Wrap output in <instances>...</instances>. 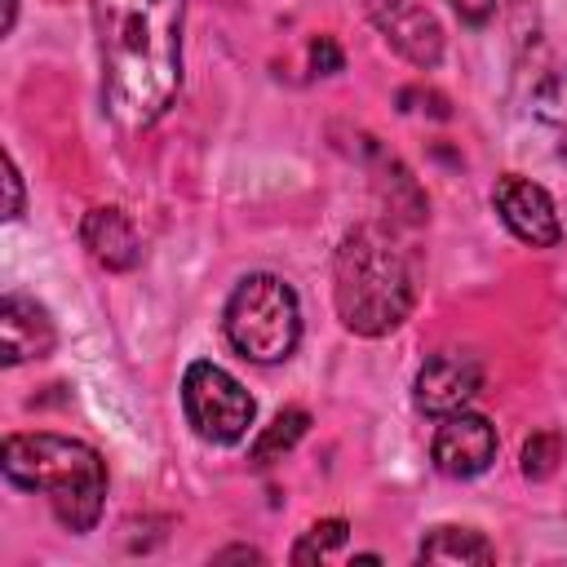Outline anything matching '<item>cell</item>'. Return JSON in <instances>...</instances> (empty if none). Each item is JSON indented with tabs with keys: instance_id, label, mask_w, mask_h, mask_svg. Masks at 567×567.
<instances>
[{
	"instance_id": "obj_1",
	"label": "cell",
	"mask_w": 567,
	"mask_h": 567,
	"mask_svg": "<svg viewBox=\"0 0 567 567\" xmlns=\"http://www.w3.org/2000/svg\"><path fill=\"white\" fill-rule=\"evenodd\" d=\"M186 0H93L102 97L124 128L155 124L182 80Z\"/></svg>"
},
{
	"instance_id": "obj_2",
	"label": "cell",
	"mask_w": 567,
	"mask_h": 567,
	"mask_svg": "<svg viewBox=\"0 0 567 567\" xmlns=\"http://www.w3.org/2000/svg\"><path fill=\"white\" fill-rule=\"evenodd\" d=\"M332 297L341 323L359 337H385L408 319L416 301L412 270L381 226H354L341 239L332 266Z\"/></svg>"
},
{
	"instance_id": "obj_3",
	"label": "cell",
	"mask_w": 567,
	"mask_h": 567,
	"mask_svg": "<svg viewBox=\"0 0 567 567\" xmlns=\"http://www.w3.org/2000/svg\"><path fill=\"white\" fill-rule=\"evenodd\" d=\"M9 483L49 496L66 532H89L106 501V465L89 443L62 434H9L0 452Z\"/></svg>"
},
{
	"instance_id": "obj_4",
	"label": "cell",
	"mask_w": 567,
	"mask_h": 567,
	"mask_svg": "<svg viewBox=\"0 0 567 567\" xmlns=\"http://www.w3.org/2000/svg\"><path fill=\"white\" fill-rule=\"evenodd\" d=\"M226 341L252 363H279L297 350L301 306L279 275H248L226 301Z\"/></svg>"
},
{
	"instance_id": "obj_5",
	"label": "cell",
	"mask_w": 567,
	"mask_h": 567,
	"mask_svg": "<svg viewBox=\"0 0 567 567\" xmlns=\"http://www.w3.org/2000/svg\"><path fill=\"white\" fill-rule=\"evenodd\" d=\"M182 408H186V421L190 430L204 439V443H235L248 434L252 425V394L217 363H190L186 377H182Z\"/></svg>"
},
{
	"instance_id": "obj_6",
	"label": "cell",
	"mask_w": 567,
	"mask_h": 567,
	"mask_svg": "<svg viewBox=\"0 0 567 567\" xmlns=\"http://www.w3.org/2000/svg\"><path fill=\"white\" fill-rule=\"evenodd\" d=\"M434 470L447 478H474L496 461V425L478 412H447L430 443Z\"/></svg>"
},
{
	"instance_id": "obj_7",
	"label": "cell",
	"mask_w": 567,
	"mask_h": 567,
	"mask_svg": "<svg viewBox=\"0 0 567 567\" xmlns=\"http://www.w3.org/2000/svg\"><path fill=\"white\" fill-rule=\"evenodd\" d=\"M483 390V363L470 350H439L416 372V408L430 416L461 412Z\"/></svg>"
},
{
	"instance_id": "obj_8",
	"label": "cell",
	"mask_w": 567,
	"mask_h": 567,
	"mask_svg": "<svg viewBox=\"0 0 567 567\" xmlns=\"http://www.w3.org/2000/svg\"><path fill=\"white\" fill-rule=\"evenodd\" d=\"M492 199H496L501 221H505L523 244H532V248H554V244L563 239V221H558L554 199L545 195V186H536V182H527V177H518V173H505V177L496 182Z\"/></svg>"
},
{
	"instance_id": "obj_9",
	"label": "cell",
	"mask_w": 567,
	"mask_h": 567,
	"mask_svg": "<svg viewBox=\"0 0 567 567\" xmlns=\"http://www.w3.org/2000/svg\"><path fill=\"white\" fill-rule=\"evenodd\" d=\"M368 18L412 66H434L443 58V27L434 22V13L425 4H416V0H368Z\"/></svg>"
},
{
	"instance_id": "obj_10",
	"label": "cell",
	"mask_w": 567,
	"mask_h": 567,
	"mask_svg": "<svg viewBox=\"0 0 567 567\" xmlns=\"http://www.w3.org/2000/svg\"><path fill=\"white\" fill-rule=\"evenodd\" d=\"M0 350H4V363H22V359H40L53 350V323L44 315V306L9 292L4 306H0Z\"/></svg>"
},
{
	"instance_id": "obj_11",
	"label": "cell",
	"mask_w": 567,
	"mask_h": 567,
	"mask_svg": "<svg viewBox=\"0 0 567 567\" xmlns=\"http://www.w3.org/2000/svg\"><path fill=\"white\" fill-rule=\"evenodd\" d=\"M80 239L93 252V261H102L106 270H128L142 257L137 230H133V221L120 208H93L84 217V226H80Z\"/></svg>"
},
{
	"instance_id": "obj_12",
	"label": "cell",
	"mask_w": 567,
	"mask_h": 567,
	"mask_svg": "<svg viewBox=\"0 0 567 567\" xmlns=\"http://www.w3.org/2000/svg\"><path fill=\"white\" fill-rule=\"evenodd\" d=\"M416 558L421 563H492L496 549L478 532H470V527H434L421 540Z\"/></svg>"
},
{
	"instance_id": "obj_13",
	"label": "cell",
	"mask_w": 567,
	"mask_h": 567,
	"mask_svg": "<svg viewBox=\"0 0 567 567\" xmlns=\"http://www.w3.org/2000/svg\"><path fill=\"white\" fill-rule=\"evenodd\" d=\"M306 425H310V412H306V408H284V412L257 434V443H252V461H257V465L279 461L284 452H292V447L301 443Z\"/></svg>"
},
{
	"instance_id": "obj_14",
	"label": "cell",
	"mask_w": 567,
	"mask_h": 567,
	"mask_svg": "<svg viewBox=\"0 0 567 567\" xmlns=\"http://www.w3.org/2000/svg\"><path fill=\"white\" fill-rule=\"evenodd\" d=\"M532 111H536L545 124H554V128L563 133V151H567V66L549 71V75L536 84V93H532Z\"/></svg>"
},
{
	"instance_id": "obj_15",
	"label": "cell",
	"mask_w": 567,
	"mask_h": 567,
	"mask_svg": "<svg viewBox=\"0 0 567 567\" xmlns=\"http://www.w3.org/2000/svg\"><path fill=\"white\" fill-rule=\"evenodd\" d=\"M558 456H563L558 434L540 430V434H532V439H527V447H523V474H527V478H549V474H554V465H558Z\"/></svg>"
},
{
	"instance_id": "obj_16",
	"label": "cell",
	"mask_w": 567,
	"mask_h": 567,
	"mask_svg": "<svg viewBox=\"0 0 567 567\" xmlns=\"http://www.w3.org/2000/svg\"><path fill=\"white\" fill-rule=\"evenodd\" d=\"M346 540V523L341 518H328V523H315L310 532H306V540L292 549V558L297 563H310V558H319V554H328V549H337Z\"/></svg>"
},
{
	"instance_id": "obj_17",
	"label": "cell",
	"mask_w": 567,
	"mask_h": 567,
	"mask_svg": "<svg viewBox=\"0 0 567 567\" xmlns=\"http://www.w3.org/2000/svg\"><path fill=\"white\" fill-rule=\"evenodd\" d=\"M447 4H452L465 22H474V27H478V22H487V18L496 13V0H447Z\"/></svg>"
},
{
	"instance_id": "obj_18",
	"label": "cell",
	"mask_w": 567,
	"mask_h": 567,
	"mask_svg": "<svg viewBox=\"0 0 567 567\" xmlns=\"http://www.w3.org/2000/svg\"><path fill=\"white\" fill-rule=\"evenodd\" d=\"M4 186H9V208H4V217H18V213H22V182H18V168H13L9 155H4Z\"/></svg>"
},
{
	"instance_id": "obj_19",
	"label": "cell",
	"mask_w": 567,
	"mask_h": 567,
	"mask_svg": "<svg viewBox=\"0 0 567 567\" xmlns=\"http://www.w3.org/2000/svg\"><path fill=\"white\" fill-rule=\"evenodd\" d=\"M310 53H315V66H319V62H323L328 71H337V66H341V53H337V44H332V40H319Z\"/></svg>"
},
{
	"instance_id": "obj_20",
	"label": "cell",
	"mask_w": 567,
	"mask_h": 567,
	"mask_svg": "<svg viewBox=\"0 0 567 567\" xmlns=\"http://www.w3.org/2000/svg\"><path fill=\"white\" fill-rule=\"evenodd\" d=\"M230 558H248V563H261V554H257V549H244V545H235V549H221V554H217V563H230Z\"/></svg>"
},
{
	"instance_id": "obj_21",
	"label": "cell",
	"mask_w": 567,
	"mask_h": 567,
	"mask_svg": "<svg viewBox=\"0 0 567 567\" xmlns=\"http://www.w3.org/2000/svg\"><path fill=\"white\" fill-rule=\"evenodd\" d=\"M13 18H18V0H9V4H4V31L13 27Z\"/></svg>"
}]
</instances>
